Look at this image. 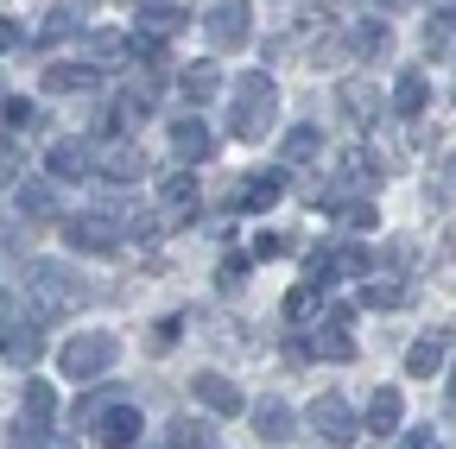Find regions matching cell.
Masks as SVG:
<instances>
[{
	"label": "cell",
	"mask_w": 456,
	"mask_h": 449,
	"mask_svg": "<svg viewBox=\"0 0 456 449\" xmlns=\"http://www.w3.org/2000/svg\"><path fill=\"white\" fill-rule=\"evenodd\" d=\"M26 298H32L38 317H64V310L89 304V285H83L70 266H57V260H32L26 266Z\"/></svg>",
	"instance_id": "6da1fadb"
},
{
	"label": "cell",
	"mask_w": 456,
	"mask_h": 449,
	"mask_svg": "<svg viewBox=\"0 0 456 449\" xmlns=\"http://www.w3.org/2000/svg\"><path fill=\"white\" fill-rule=\"evenodd\" d=\"M235 133L241 140H266L273 133V121H279V89H273V76L266 70H241L235 76Z\"/></svg>",
	"instance_id": "7a4b0ae2"
},
{
	"label": "cell",
	"mask_w": 456,
	"mask_h": 449,
	"mask_svg": "<svg viewBox=\"0 0 456 449\" xmlns=\"http://www.w3.org/2000/svg\"><path fill=\"white\" fill-rule=\"evenodd\" d=\"M57 367H64L77 386H95V380L114 367V335H102V329H83V335H70V342L57 349Z\"/></svg>",
	"instance_id": "3957f363"
},
{
	"label": "cell",
	"mask_w": 456,
	"mask_h": 449,
	"mask_svg": "<svg viewBox=\"0 0 456 449\" xmlns=\"http://www.w3.org/2000/svg\"><path fill=\"white\" fill-rule=\"evenodd\" d=\"M203 32H209L216 51H241L254 38V7L248 0H216V7L203 13Z\"/></svg>",
	"instance_id": "277c9868"
},
{
	"label": "cell",
	"mask_w": 456,
	"mask_h": 449,
	"mask_svg": "<svg viewBox=\"0 0 456 449\" xmlns=\"http://www.w3.org/2000/svg\"><path fill=\"white\" fill-rule=\"evenodd\" d=\"M305 424H311V430L323 437V449H342V443H355V430H362V418L349 412V399H336V392H323V399H311Z\"/></svg>",
	"instance_id": "5b68a950"
},
{
	"label": "cell",
	"mask_w": 456,
	"mask_h": 449,
	"mask_svg": "<svg viewBox=\"0 0 456 449\" xmlns=\"http://www.w3.org/2000/svg\"><path fill=\"white\" fill-rule=\"evenodd\" d=\"M64 241H70V253H114V247H121V221L102 215V209L64 215Z\"/></svg>",
	"instance_id": "8992f818"
},
{
	"label": "cell",
	"mask_w": 456,
	"mask_h": 449,
	"mask_svg": "<svg viewBox=\"0 0 456 449\" xmlns=\"http://www.w3.org/2000/svg\"><path fill=\"white\" fill-rule=\"evenodd\" d=\"M45 172H51V184L95 178V152H89V140H57V146L45 152Z\"/></svg>",
	"instance_id": "52a82bcc"
},
{
	"label": "cell",
	"mask_w": 456,
	"mask_h": 449,
	"mask_svg": "<svg viewBox=\"0 0 456 449\" xmlns=\"http://www.w3.org/2000/svg\"><path fill=\"white\" fill-rule=\"evenodd\" d=\"M152 89H159V83H134V89H121V95H114V108H108V121H102V127H108V133H134V127H140V121L152 115Z\"/></svg>",
	"instance_id": "ba28073f"
},
{
	"label": "cell",
	"mask_w": 456,
	"mask_h": 449,
	"mask_svg": "<svg viewBox=\"0 0 456 449\" xmlns=\"http://www.w3.org/2000/svg\"><path fill=\"white\" fill-rule=\"evenodd\" d=\"M95 178H108V184H140V178H146V152H140L134 140L108 146V152L95 158Z\"/></svg>",
	"instance_id": "9c48e42d"
},
{
	"label": "cell",
	"mask_w": 456,
	"mask_h": 449,
	"mask_svg": "<svg viewBox=\"0 0 456 449\" xmlns=\"http://www.w3.org/2000/svg\"><path fill=\"white\" fill-rule=\"evenodd\" d=\"M13 209H20V221H57V184L51 178H20Z\"/></svg>",
	"instance_id": "30bf717a"
},
{
	"label": "cell",
	"mask_w": 456,
	"mask_h": 449,
	"mask_svg": "<svg viewBox=\"0 0 456 449\" xmlns=\"http://www.w3.org/2000/svg\"><path fill=\"white\" fill-rule=\"evenodd\" d=\"M140 424H146L140 405L121 399V405H108V418L95 424V443H102V449H134V443H140Z\"/></svg>",
	"instance_id": "8fae6325"
},
{
	"label": "cell",
	"mask_w": 456,
	"mask_h": 449,
	"mask_svg": "<svg viewBox=\"0 0 456 449\" xmlns=\"http://www.w3.org/2000/svg\"><path fill=\"white\" fill-rule=\"evenodd\" d=\"M191 392L216 412V418H235V412H248V399H241V386L235 380H222V373H197L191 380Z\"/></svg>",
	"instance_id": "7c38bea8"
},
{
	"label": "cell",
	"mask_w": 456,
	"mask_h": 449,
	"mask_svg": "<svg viewBox=\"0 0 456 449\" xmlns=\"http://www.w3.org/2000/svg\"><path fill=\"white\" fill-rule=\"evenodd\" d=\"M171 152H178V164H203L216 152V133L197 115H184V121H171Z\"/></svg>",
	"instance_id": "4fadbf2b"
},
{
	"label": "cell",
	"mask_w": 456,
	"mask_h": 449,
	"mask_svg": "<svg viewBox=\"0 0 456 449\" xmlns=\"http://www.w3.org/2000/svg\"><path fill=\"white\" fill-rule=\"evenodd\" d=\"M285 196V164H279V172H254L241 190H235V209L241 215H260V209H273Z\"/></svg>",
	"instance_id": "5bb4252c"
},
{
	"label": "cell",
	"mask_w": 456,
	"mask_h": 449,
	"mask_svg": "<svg viewBox=\"0 0 456 449\" xmlns=\"http://www.w3.org/2000/svg\"><path fill=\"white\" fill-rule=\"evenodd\" d=\"M399 418H406V399H399V386H380L374 399H368V418H362V430H374V437H393V430H399Z\"/></svg>",
	"instance_id": "9a60e30c"
},
{
	"label": "cell",
	"mask_w": 456,
	"mask_h": 449,
	"mask_svg": "<svg viewBox=\"0 0 456 449\" xmlns=\"http://www.w3.org/2000/svg\"><path fill=\"white\" fill-rule=\"evenodd\" d=\"M425 108H431V83H425V70H406V76L393 83V115L399 121H419Z\"/></svg>",
	"instance_id": "2e32d148"
},
{
	"label": "cell",
	"mask_w": 456,
	"mask_h": 449,
	"mask_svg": "<svg viewBox=\"0 0 456 449\" xmlns=\"http://www.w3.org/2000/svg\"><path fill=\"white\" fill-rule=\"evenodd\" d=\"M254 430H260V437H266V443L279 449L285 437H292V430H298V412H292V405H285V399H260V405H254Z\"/></svg>",
	"instance_id": "e0dca14e"
},
{
	"label": "cell",
	"mask_w": 456,
	"mask_h": 449,
	"mask_svg": "<svg viewBox=\"0 0 456 449\" xmlns=\"http://www.w3.org/2000/svg\"><path fill=\"white\" fill-rule=\"evenodd\" d=\"M336 101H342V115H349V121H380V89L368 76H349L336 89Z\"/></svg>",
	"instance_id": "ac0fdd59"
},
{
	"label": "cell",
	"mask_w": 456,
	"mask_h": 449,
	"mask_svg": "<svg viewBox=\"0 0 456 449\" xmlns=\"http://www.w3.org/2000/svg\"><path fill=\"white\" fill-rule=\"evenodd\" d=\"M178 89H184V101H209V95H222V70H216V58L178 64Z\"/></svg>",
	"instance_id": "d6986e66"
},
{
	"label": "cell",
	"mask_w": 456,
	"mask_h": 449,
	"mask_svg": "<svg viewBox=\"0 0 456 449\" xmlns=\"http://www.w3.org/2000/svg\"><path fill=\"white\" fill-rule=\"evenodd\" d=\"M159 203H165V215L191 221V215H197V178H191V172H171V178L159 184Z\"/></svg>",
	"instance_id": "ffe728a7"
},
{
	"label": "cell",
	"mask_w": 456,
	"mask_h": 449,
	"mask_svg": "<svg viewBox=\"0 0 456 449\" xmlns=\"http://www.w3.org/2000/svg\"><path fill=\"white\" fill-rule=\"evenodd\" d=\"M317 152H323V133L317 127H292V133L279 140V164H311Z\"/></svg>",
	"instance_id": "44dd1931"
},
{
	"label": "cell",
	"mask_w": 456,
	"mask_h": 449,
	"mask_svg": "<svg viewBox=\"0 0 456 449\" xmlns=\"http://www.w3.org/2000/svg\"><path fill=\"white\" fill-rule=\"evenodd\" d=\"M165 443H171V449H216V430H209L203 418H171V424H165Z\"/></svg>",
	"instance_id": "7402d4cb"
},
{
	"label": "cell",
	"mask_w": 456,
	"mask_h": 449,
	"mask_svg": "<svg viewBox=\"0 0 456 449\" xmlns=\"http://www.w3.org/2000/svg\"><path fill=\"white\" fill-rule=\"evenodd\" d=\"M45 89H51V95L95 89V64H51V70H45Z\"/></svg>",
	"instance_id": "603a6c76"
},
{
	"label": "cell",
	"mask_w": 456,
	"mask_h": 449,
	"mask_svg": "<svg viewBox=\"0 0 456 449\" xmlns=\"http://www.w3.org/2000/svg\"><path fill=\"white\" fill-rule=\"evenodd\" d=\"M317 310H323V292L311 285V278L285 292V323H317Z\"/></svg>",
	"instance_id": "cb8c5ba5"
},
{
	"label": "cell",
	"mask_w": 456,
	"mask_h": 449,
	"mask_svg": "<svg viewBox=\"0 0 456 449\" xmlns=\"http://www.w3.org/2000/svg\"><path fill=\"white\" fill-rule=\"evenodd\" d=\"M437 367H444V335H425V342H412V349H406V373L431 380Z\"/></svg>",
	"instance_id": "d4e9b609"
},
{
	"label": "cell",
	"mask_w": 456,
	"mask_h": 449,
	"mask_svg": "<svg viewBox=\"0 0 456 449\" xmlns=\"http://www.w3.org/2000/svg\"><path fill=\"white\" fill-rule=\"evenodd\" d=\"M387 51H393L387 20H362V26H355V58H387Z\"/></svg>",
	"instance_id": "484cf974"
},
{
	"label": "cell",
	"mask_w": 456,
	"mask_h": 449,
	"mask_svg": "<svg viewBox=\"0 0 456 449\" xmlns=\"http://www.w3.org/2000/svg\"><path fill=\"white\" fill-rule=\"evenodd\" d=\"M330 266H336V278H368V272H374V253L349 241V247H336V253H330Z\"/></svg>",
	"instance_id": "4316f807"
},
{
	"label": "cell",
	"mask_w": 456,
	"mask_h": 449,
	"mask_svg": "<svg viewBox=\"0 0 456 449\" xmlns=\"http://www.w3.org/2000/svg\"><path fill=\"white\" fill-rule=\"evenodd\" d=\"M26 424H51V412H57V392L45 386V380H26Z\"/></svg>",
	"instance_id": "83f0119b"
},
{
	"label": "cell",
	"mask_w": 456,
	"mask_h": 449,
	"mask_svg": "<svg viewBox=\"0 0 456 449\" xmlns=\"http://www.w3.org/2000/svg\"><path fill=\"white\" fill-rule=\"evenodd\" d=\"M311 355H323V361H349V355H355V342H349V329H330V323H317V342H311Z\"/></svg>",
	"instance_id": "f1b7e54d"
},
{
	"label": "cell",
	"mask_w": 456,
	"mask_h": 449,
	"mask_svg": "<svg viewBox=\"0 0 456 449\" xmlns=\"http://www.w3.org/2000/svg\"><path fill=\"white\" fill-rule=\"evenodd\" d=\"M0 121H7V133H32L45 115H38V101H26V95H13V101H0Z\"/></svg>",
	"instance_id": "f546056e"
},
{
	"label": "cell",
	"mask_w": 456,
	"mask_h": 449,
	"mask_svg": "<svg viewBox=\"0 0 456 449\" xmlns=\"http://www.w3.org/2000/svg\"><path fill=\"white\" fill-rule=\"evenodd\" d=\"M26 178V146L20 133H0V184H20Z\"/></svg>",
	"instance_id": "4dcf8cb0"
},
{
	"label": "cell",
	"mask_w": 456,
	"mask_h": 449,
	"mask_svg": "<svg viewBox=\"0 0 456 449\" xmlns=\"http://www.w3.org/2000/svg\"><path fill=\"white\" fill-rule=\"evenodd\" d=\"M362 304H368V310H399V304H406V285H393V278H368Z\"/></svg>",
	"instance_id": "1f68e13d"
},
{
	"label": "cell",
	"mask_w": 456,
	"mask_h": 449,
	"mask_svg": "<svg viewBox=\"0 0 456 449\" xmlns=\"http://www.w3.org/2000/svg\"><path fill=\"white\" fill-rule=\"evenodd\" d=\"M108 405H121V399H114V392H108V386H95V392H83V399H77V424H89V430H95V424L108 418Z\"/></svg>",
	"instance_id": "d6a6232c"
},
{
	"label": "cell",
	"mask_w": 456,
	"mask_h": 449,
	"mask_svg": "<svg viewBox=\"0 0 456 449\" xmlns=\"http://www.w3.org/2000/svg\"><path fill=\"white\" fill-rule=\"evenodd\" d=\"M178 26H184V7H146L140 13V32L146 38H165V32H178Z\"/></svg>",
	"instance_id": "836d02e7"
},
{
	"label": "cell",
	"mask_w": 456,
	"mask_h": 449,
	"mask_svg": "<svg viewBox=\"0 0 456 449\" xmlns=\"http://www.w3.org/2000/svg\"><path fill=\"white\" fill-rule=\"evenodd\" d=\"M114 221H121V235H127V241H152V235L165 229L159 209H134V215H114Z\"/></svg>",
	"instance_id": "e575fe53"
},
{
	"label": "cell",
	"mask_w": 456,
	"mask_h": 449,
	"mask_svg": "<svg viewBox=\"0 0 456 449\" xmlns=\"http://www.w3.org/2000/svg\"><path fill=\"white\" fill-rule=\"evenodd\" d=\"M248 266H254L248 253H222V266H216V285H222V292H241V285H248Z\"/></svg>",
	"instance_id": "d590c367"
},
{
	"label": "cell",
	"mask_w": 456,
	"mask_h": 449,
	"mask_svg": "<svg viewBox=\"0 0 456 449\" xmlns=\"http://www.w3.org/2000/svg\"><path fill=\"white\" fill-rule=\"evenodd\" d=\"M7 355H13L20 367H32V361L45 355V335H38V329H20V335H13V349H7Z\"/></svg>",
	"instance_id": "8d00e7d4"
},
{
	"label": "cell",
	"mask_w": 456,
	"mask_h": 449,
	"mask_svg": "<svg viewBox=\"0 0 456 449\" xmlns=\"http://www.w3.org/2000/svg\"><path fill=\"white\" fill-rule=\"evenodd\" d=\"M127 51V32H89V58H121Z\"/></svg>",
	"instance_id": "74e56055"
},
{
	"label": "cell",
	"mask_w": 456,
	"mask_h": 449,
	"mask_svg": "<svg viewBox=\"0 0 456 449\" xmlns=\"http://www.w3.org/2000/svg\"><path fill=\"white\" fill-rule=\"evenodd\" d=\"M336 215H342V229H374V203H336Z\"/></svg>",
	"instance_id": "f35d334b"
},
{
	"label": "cell",
	"mask_w": 456,
	"mask_h": 449,
	"mask_svg": "<svg viewBox=\"0 0 456 449\" xmlns=\"http://www.w3.org/2000/svg\"><path fill=\"white\" fill-rule=\"evenodd\" d=\"M70 26H77V20H70V7H51V13H45V26H38V38H70Z\"/></svg>",
	"instance_id": "ab89813d"
},
{
	"label": "cell",
	"mask_w": 456,
	"mask_h": 449,
	"mask_svg": "<svg viewBox=\"0 0 456 449\" xmlns=\"http://www.w3.org/2000/svg\"><path fill=\"white\" fill-rule=\"evenodd\" d=\"M279 253H292V235H273V229H266V235L254 241V260H279Z\"/></svg>",
	"instance_id": "60d3db41"
},
{
	"label": "cell",
	"mask_w": 456,
	"mask_h": 449,
	"mask_svg": "<svg viewBox=\"0 0 456 449\" xmlns=\"http://www.w3.org/2000/svg\"><path fill=\"white\" fill-rule=\"evenodd\" d=\"M380 266H387V272H406V266H412V241H393V247L380 253ZM380 266H374V272H380Z\"/></svg>",
	"instance_id": "b9f144b4"
},
{
	"label": "cell",
	"mask_w": 456,
	"mask_h": 449,
	"mask_svg": "<svg viewBox=\"0 0 456 449\" xmlns=\"http://www.w3.org/2000/svg\"><path fill=\"white\" fill-rule=\"evenodd\" d=\"M184 335V317H159V329H152V349H171Z\"/></svg>",
	"instance_id": "7bdbcfd3"
},
{
	"label": "cell",
	"mask_w": 456,
	"mask_h": 449,
	"mask_svg": "<svg viewBox=\"0 0 456 449\" xmlns=\"http://www.w3.org/2000/svg\"><path fill=\"white\" fill-rule=\"evenodd\" d=\"M20 38H26V26H20V20H7V13H0V58H7V51H13Z\"/></svg>",
	"instance_id": "ee69618b"
},
{
	"label": "cell",
	"mask_w": 456,
	"mask_h": 449,
	"mask_svg": "<svg viewBox=\"0 0 456 449\" xmlns=\"http://www.w3.org/2000/svg\"><path fill=\"white\" fill-rule=\"evenodd\" d=\"M431 20H437V32H450L456 26V0H431Z\"/></svg>",
	"instance_id": "f6af8a7d"
},
{
	"label": "cell",
	"mask_w": 456,
	"mask_h": 449,
	"mask_svg": "<svg viewBox=\"0 0 456 449\" xmlns=\"http://www.w3.org/2000/svg\"><path fill=\"white\" fill-rule=\"evenodd\" d=\"M406 449H437V437H431V430H412V437H406Z\"/></svg>",
	"instance_id": "bcb514c9"
},
{
	"label": "cell",
	"mask_w": 456,
	"mask_h": 449,
	"mask_svg": "<svg viewBox=\"0 0 456 449\" xmlns=\"http://www.w3.org/2000/svg\"><path fill=\"white\" fill-rule=\"evenodd\" d=\"M45 449H77V443H57V437H51V443H45Z\"/></svg>",
	"instance_id": "7dc6e473"
},
{
	"label": "cell",
	"mask_w": 456,
	"mask_h": 449,
	"mask_svg": "<svg viewBox=\"0 0 456 449\" xmlns=\"http://www.w3.org/2000/svg\"><path fill=\"white\" fill-rule=\"evenodd\" d=\"M450 172H456V164H450ZM444 190H450V196H456V178H450V184H444Z\"/></svg>",
	"instance_id": "c3c4849f"
},
{
	"label": "cell",
	"mask_w": 456,
	"mask_h": 449,
	"mask_svg": "<svg viewBox=\"0 0 456 449\" xmlns=\"http://www.w3.org/2000/svg\"><path fill=\"white\" fill-rule=\"evenodd\" d=\"M380 7H406V0H380Z\"/></svg>",
	"instance_id": "681fc988"
},
{
	"label": "cell",
	"mask_w": 456,
	"mask_h": 449,
	"mask_svg": "<svg viewBox=\"0 0 456 449\" xmlns=\"http://www.w3.org/2000/svg\"><path fill=\"white\" fill-rule=\"evenodd\" d=\"M165 449H171V443H165Z\"/></svg>",
	"instance_id": "f907efd6"
}]
</instances>
